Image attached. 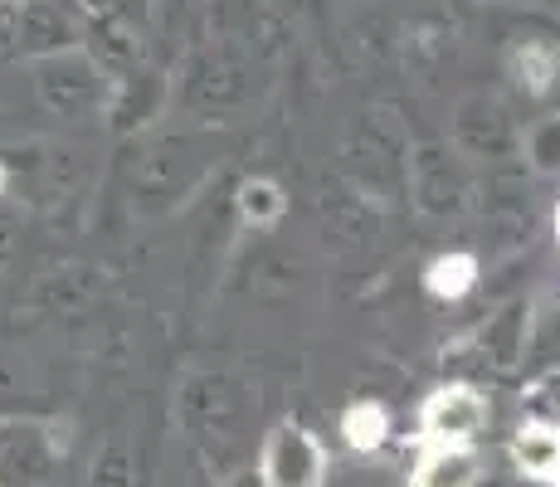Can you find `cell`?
Segmentation results:
<instances>
[{
    "mask_svg": "<svg viewBox=\"0 0 560 487\" xmlns=\"http://www.w3.org/2000/svg\"><path fill=\"white\" fill-rule=\"evenodd\" d=\"M258 473H264L268 487H322V478H327V449H322V439L307 425L283 419L264 439Z\"/></svg>",
    "mask_w": 560,
    "mask_h": 487,
    "instance_id": "1",
    "label": "cell"
},
{
    "mask_svg": "<svg viewBox=\"0 0 560 487\" xmlns=\"http://www.w3.org/2000/svg\"><path fill=\"white\" fill-rule=\"evenodd\" d=\"M488 425V399L472 385H439L419 409V443H472Z\"/></svg>",
    "mask_w": 560,
    "mask_h": 487,
    "instance_id": "2",
    "label": "cell"
},
{
    "mask_svg": "<svg viewBox=\"0 0 560 487\" xmlns=\"http://www.w3.org/2000/svg\"><path fill=\"white\" fill-rule=\"evenodd\" d=\"M512 463L532 483H560V419H522L512 434Z\"/></svg>",
    "mask_w": 560,
    "mask_h": 487,
    "instance_id": "3",
    "label": "cell"
},
{
    "mask_svg": "<svg viewBox=\"0 0 560 487\" xmlns=\"http://www.w3.org/2000/svg\"><path fill=\"white\" fill-rule=\"evenodd\" d=\"M409 487H478V459L468 443H419Z\"/></svg>",
    "mask_w": 560,
    "mask_h": 487,
    "instance_id": "4",
    "label": "cell"
},
{
    "mask_svg": "<svg viewBox=\"0 0 560 487\" xmlns=\"http://www.w3.org/2000/svg\"><path fill=\"white\" fill-rule=\"evenodd\" d=\"M341 439L357 453H375L385 439H390V415H385L381 399H357V405L341 415Z\"/></svg>",
    "mask_w": 560,
    "mask_h": 487,
    "instance_id": "5",
    "label": "cell"
},
{
    "mask_svg": "<svg viewBox=\"0 0 560 487\" xmlns=\"http://www.w3.org/2000/svg\"><path fill=\"white\" fill-rule=\"evenodd\" d=\"M429 292H439V298H458V292H468L478 283V264H472L468 254H448V258H434L424 274Z\"/></svg>",
    "mask_w": 560,
    "mask_h": 487,
    "instance_id": "6",
    "label": "cell"
},
{
    "mask_svg": "<svg viewBox=\"0 0 560 487\" xmlns=\"http://www.w3.org/2000/svg\"><path fill=\"white\" fill-rule=\"evenodd\" d=\"M240 210L249 224H273L283 214V190L273 181H244L240 186Z\"/></svg>",
    "mask_w": 560,
    "mask_h": 487,
    "instance_id": "7",
    "label": "cell"
},
{
    "mask_svg": "<svg viewBox=\"0 0 560 487\" xmlns=\"http://www.w3.org/2000/svg\"><path fill=\"white\" fill-rule=\"evenodd\" d=\"M556 240H560V210H556Z\"/></svg>",
    "mask_w": 560,
    "mask_h": 487,
    "instance_id": "8",
    "label": "cell"
}]
</instances>
